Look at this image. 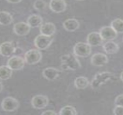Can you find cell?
<instances>
[{"label":"cell","instance_id":"cell-14","mask_svg":"<svg viewBox=\"0 0 123 115\" xmlns=\"http://www.w3.org/2000/svg\"><path fill=\"white\" fill-rule=\"evenodd\" d=\"M103 41L99 32H90L87 36V43L91 46H98L102 43Z\"/></svg>","mask_w":123,"mask_h":115},{"label":"cell","instance_id":"cell-12","mask_svg":"<svg viewBox=\"0 0 123 115\" xmlns=\"http://www.w3.org/2000/svg\"><path fill=\"white\" fill-rule=\"evenodd\" d=\"M31 30V27L27 23L18 22L13 26V32L18 36H25L28 34Z\"/></svg>","mask_w":123,"mask_h":115},{"label":"cell","instance_id":"cell-32","mask_svg":"<svg viewBox=\"0 0 123 115\" xmlns=\"http://www.w3.org/2000/svg\"><path fill=\"white\" fill-rule=\"evenodd\" d=\"M77 1H84V0H77Z\"/></svg>","mask_w":123,"mask_h":115},{"label":"cell","instance_id":"cell-21","mask_svg":"<svg viewBox=\"0 0 123 115\" xmlns=\"http://www.w3.org/2000/svg\"><path fill=\"white\" fill-rule=\"evenodd\" d=\"M0 23L2 26H8L13 21L12 16L6 11H1L0 13Z\"/></svg>","mask_w":123,"mask_h":115},{"label":"cell","instance_id":"cell-11","mask_svg":"<svg viewBox=\"0 0 123 115\" xmlns=\"http://www.w3.org/2000/svg\"><path fill=\"white\" fill-rule=\"evenodd\" d=\"M49 7L52 12L59 14L66 11L67 4L65 0H50Z\"/></svg>","mask_w":123,"mask_h":115},{"label":"cell","instance_id":"cell-17","mask_svg":"<svg viewBox=\"0 0 123 115\" xmlns=\"http://www.w3.org/2000/svg\"><path fill=\"white\" fill-rule=\"evenodd\" d=\"M64 29L67 31H75L80 27V23L77 19L74 18L68 19L63 23Z\"/></svg>","mask_w":123,"mask_h":115},{"label":"cell","instance_id":"cell-31","mask_svg":"<svg viewBox=\"0 0 123 115\" xmlns=\"http://www.w3.org/2000/svg\"><path fill=\"white\" fill-rule=\"evenodd\" d=\"M3 85H2V82H1V91H2V89H3Z\"/></svg>","mask_w":123,"mask_h":115},{"label":"cell","instance_id":"cell-26","mask_svg":"<svg viewBox=\"0 0 123 115\" xmlns=\"http://www.w3.org/2000/svg\"><path fill=\"white\" fill-rule=\"evenodd\" d=\"M115 105L121 106L123 107V94L118 95L115 100Z\"/></svg>","mask_w":123,"mask_h":115},{"label":"cell","instance_id":"cell-15","mask_svg":"<svg viewBox=\"0 0 123 115\" xmlns=\"http://www.w3.org/2000/svg\"><path fill=\"white\" fill-rule=\"evenodd\" d=\"M43 76L47 80L53 81L57 79L61 74V71L58 69L53 67H48L43 70Z\"/></svg>","mask_w":123,"mask_h":115},{"label":"cell","instance_id":"cell-30","mask_svg":"<svg viewBox=\"0 0 123 115\" xmlns=\"http://www.w3.org/2000/svg\"><path fill=\"white\" fill-rule=\"evenodd\" d=\"M120 79L121 80V81L123 82V71L121 72V74H120Z\"/></svg>","mask_w":123,"mask_h":115},{"label":"cell","instance_id":"cell-25","mask_svg":"<svg viewBox=\"0 0 123 115\" xmlns=\"http://www.w3.org/2000/svg\"><path fill=\"white\" fill-rule=\"evenodd\" d=\"M47 7V3L44 0H36L33 3V7L36 11H43Z\"/></svg>","mask_w":123,"mask_h":115},{"label":"cell","instance_id":"cell-13","mask_svg":"<svg viewBox=\"0 0 123 115\" xmlns=\"http://www.w3.org/2000/svg\"><path fill=\"white\" fill-rule=\"evenodd\" d=\"M108 63V58L105 54L101 53L94 54L91 57L92 64L96 67H102Z\"/></svg>","mask_w":123,"mask_h":115},{"label":"cell","instance_id":"cell-24","mask_svg":"<svg viewBox=\"0 0 123 115\" xmlns=\"http://www.w3.org/2000/svg\"><path fill=\"white\" fill-rule=\"evenodd\" d=\"M77 114V110L75 108L71 105H66L63 107L59 113L60 115H76Z\"/></svg>","mask_w":123,"mask_h":115},{"label":"cell","instance_id":"cell-9","mask_svg":"<svg viewBox=\"0 0 123 115\" xmlns=\"http://www.w3.org/2000/svg\"><path fill=\"white\" fill-rule=\"evenodd\" d=\"M99 34L104 41H110L115 39L117 36V32L111 26H104L99 29Z\"/></svg>","mask_w":123,"mask_h":115},{"label":"cell","instance_id":"cell-33","mask_svg":"<svg viewBox=\"0 0 123 115\" xmlns=\"http://www.w3.org/2000/svg\"></svg>","mask_w":123,"mask_h":115},{"label":"cell","instance_id":"cell-18","mask_svg":"<svg viewBox=\"0 0 123 115\" xmlns=\"http://www.w3.org/2000/svg\"><path fill=\"white\" fill-rule=\"evenodd\" d=\"M102 48L105 52L108 54H116L118 52L119 50V46L118 44L112 41H107L106 43L104 44Z\"/></svg>","mask_w":123,"mask_h":115},{"label":"cell","instance_id":"cell-23","mask_svg":"<svg viewBox=\"0 0 123 115\" xmlns=\"http://www.w3.org/2000/svg\"><path fill=\"white\" fill-rule=\"evenodd\" d=\"M111 26L117 33H123V20L117 18L116 19L111 22Z\"/></svg>","mask_w":123,"mask_h":115},{"label":"cell","instance_id":"cell-7","mask_svg":"<svg viewBox=\"0 0 123 115\" xmlns=\"http://www.w3.org/2000/svg\"><path fill=\"white\" fill-rule=\"evenodd\" d=\"M25 63V59L23 57L18 56H14L9 59L7 65L13 71H20L24 67Z\"/></svg>","mask_w":123,"mask_h":115},{"label":"cell","instance_id":"cell-20","mask_svg":"<svg viewBox=\"0 0 123 115\" xmlns=\"http://www.w3.org/2000/svg\"><path fill=\"white\" fill-rule=\"evenodd\" d=\"M90 82L87 78L85 76H79L74 80V85L77 89L83 90L87 87Z\"/></svg>","mask_w":123,"mask_h":115},{"label":"cell","instance_id":"cell-29","mask_svg":"<svg viewBox=\"0 0 123 115\" xmlns=\"http://www.w3.org/2000/svg\"><path fill=\"white\" fill-rule=\"evenodd\" d=\"M6 1L11 4H18V3L21 2L23 0H6Z\"/></svg>","mask_w":123,"mask_h":115},{"label":"cell","instance_id":"cell-6","mask_svg":"<svg viewBox=\"0 0 123 115\" xmlns=\"http://www.w3.org/2000/svg\"><path fill=\"white\" fill-rule=\"evenodd\" d=\"M20 107L18 100L12 97H7L2 100L1 107L4 111L12 112L17 110Z\"/></svg>","mask_w":123,"mask_h":115},{"label":"cell","instance_id":"cell-1","mask_svg":"<svg viewBox=\"0 0 123 115\" xmlns=\"http://www.w3.org/2000/svg\"><path fill=\"white\" fill-rule=\"evenodd\" d=\"M61 67L63 70L77 71L81 68V64L74 54L68 53L61 57Z\"/></svg>","mask_w":123,"mask_h":115},{"label":"cell","instance_id":"cell-4","mask_svg":"<svg viewBox=\"0 0 123 115\" xmlns=\"http://www.w3.org/2000/svg\"><path fill=\"white\" fill-rule=\"evenodd\" d=\"M54 40L52 36L42 34L37 35L34 40L35 46L39 50H45L51 45Z\"/></svg>","mask_w":123,"mask_h":115},{"label":"cell","instance_id":"cell-19","mask_svg":"<svg viewBox=\"0 0 123 115\" xmlns=\"http://www.w3.org/2000/svg\"><path fill=\"white\" fill-rule=\"evenodd\" d=\"M43 19L40 16L32 14L29 16L27 19V23L31 28H37L40 27L43 23Z\"/></svg>","mask_w":123,"mask_h":115},{"label":"cell","instance_id":"cell-3","mask_svg":"<svg viewBox=\"0 0 123 115\" xmlns=\"http://www.w3.org/2000/svg\"><path fill=\"white\" fill-rule=\"evenodd\" d=\"M91 46L87 43L78 42L76 43L73 48L74 54L76 56L80 57H87L92 53Z\"/></svg>","mask_w":123,"mask_h":115},{"label":"cell","instance_id":"cell-8","mask_svg":"<svg viewBox=\"0 0 123 115\" xmlns=\"http://www.w3.org/2000/svg\"><path fill=\"white\" fill-rule=\"evenodd\" d=\"M49 103L48 97L44 95H36L32 98L31 104L34 108L42 109L45 108Z\"/></svg>","mask_w":123,"mask_h":115},{"label":"cell","instance_id":"cell-10","mask_svg":"<svg viewBox=\"0 0 123 115\" xmlns=\"http://www.w3.org/2000/svg\"><path fill=\"white\" fill-rule=\"evenodd\" d=\"M16 48L13 42H5L0 46V53L4 57H10L14 53Z\"/></svg>","mask_w":123,"mask_h":115},{"label":"cell","instance_id":"cell-16","mask_svg":"<svg viewBox=\"0 0 123 115\" xmlns=\"http://www.w3.org/2000/svg\"><path fill=\"white\" fill-rule=\"evenodd\" d=\"M40 32L42 34L47 36H52L56 32V27L54 23L47 22L40 26Z\"/></svg>","mask_w":123,"mask_h":115},{"label":"cell","instance_id":"cell-5","mask_svg":"<svg viewBox=\"0 0 123 115\" xmlns=\"http://www.w3.org/2000/svg\"><path fill=\"white\" fill-rule=\"evenodd\" d=\"M42 58V54L39 49H33L25 53L24 59L28 65H35L39 63Z\"/></svg>","mask_w":123,"mask_h":115},{"label":"cell","instance_id":"cell-22","mask_svg":"<svg viewBox=\"0 0 123 115\" xmlns=\"http://www.w3.org/2000/svg\"><path fill=\"white\" fill-rule=\"evenodd\" d=\"M12 70L8 65H2L0 68L1 80H8L12 75Z\"/></svg>","mask_w":123,"mask_h":115},{"label":"cell","instance_id":"cell-27","mask_svg":"<svg viewBox=\"0 0 123 115\" xmlns=\"http://www.w3.org/2000/svg\"><path fill=\"white\" fill-rule=\"evenodd\" d=\"M113 113L115 115H123V107L116 105L113 109Z\"/></svg>","mask_w":123,"mask_h":115},{"label":"cell","instance_id":"cell-28","mask_svg":"<svg viewBox=\"0 0 123 115\" xmlns=\"http://www.w3.org/2000/svg\"><path fill=\"white\" fill-rule=\"evenodd\" d=\"M42 115H57V113L55 112V111L54 110H47L46 111L42 113Z\"/></svg>","mask_w":123,"mask_h":115},{"label":"cell","instance_id":"cell-2","mask_svg":"<svg viewBox=\"0 0 123 115\" xmlns=\"http://www.w3.org/2000/svg\"><path fill=\"white\" fill-rule=\"evenodd\" d=\"M116 78L115 73L110 72H102L97 73L95 75L92 80L91 87L93 89H97L99 88L103 84L108 81L115 79Z\"/></svg>","mask_w":123,"mask_h":115}]
</instances>
